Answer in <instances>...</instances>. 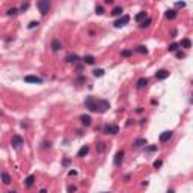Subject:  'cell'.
I'll return each instance as SVG.
<instances>
[{
	"instance_id": "35",
	"label": "cell",
	"mask_w": 193,
	"mask_h": 193,
	"mask_svg": "<svg viewBox=\"0 0 193 193\" xmlns=\"http://www.w3.org/2000/svg\"><path fill=\"white\" fill-rule=\"evenodd\" d=\"M27 8H29V5H27V3H26V5H23V6H21V9H23V11H24V9H27Z\"/></svg>"
},
{
	"instance_id": "37",
	"label": "cell",
	"mask_w": 193,
	"mask_h": 193,
	"mask_svg": "<svg viewBox=\"0 0 193 193\" xmlns=\"http://www.w3.org/2000/svg\"><path fill=\"white\" fill-rule=\"evenodd\" d=\"M9 193H15V192H9Z\"/></svg>"
},
{
	"instance_id": "16",
	"label": "cell",
	"mask_w": 193,
	"mask_h": 193,
	"mask_svg": "<svg viewBox=\"0 0 193 193\" xmlns=\"http://www.w3.org/2000/svg\"><path fill=\"white\" fill-rule=\"evenodd\" d=\"M146 85H148V78H140V80L137 82V89H143Z\"/></svg>"
},
{
	"instance_id": "7",
	"label": "cell",
	"mask_w": 193,
	"mask_h": 193,
	"mask_svg": "<svg viewBox=\"0 0 193 193\" xmlns=\"http://www.w3.org/2000/svg\"><path fill=\"white\" fill-rule=\"evenodd\" d=\"M24 82L26 83H35V85L38 83L39 85V83H42V78L41 77H36V76H26L24 77Z\"/></svg>"
},
{
	"instance_id": "27",
	"label": "cell",
	"mask_w": 193,
	"mask_h": 193,
	"mask_svg": "<svg viewBox=\"0 0 193 193\" xmlns=\"http://www.w3.org/2000/svg\"><path fill=\"white\" fill-rule=\"evenodd\" d=\"M133 55V50H124L122 53H121V56H124V57H128V56H131Z\"/></svg>"
},
{
	"instance_id": "38",
	"label": "cell",
	"mask_w": 193,
	"mask_h": 193,
	"mask_svg": "<svg viewBox=\"0 0 193 193\" xmlns=\"http://www.w3.org/2000/svg\"><path fill=\"white\" fill-rule=\"evenodd\" d=\"M104 193H107V192H104Z\"/></svg>"
},
{
	"instance_id": "2",
	"label": "cell",
	"mask_w": 193,
	"mask_h": 193,
	"mask_svg": "<svg viewBox=\"0 0 193 193\" xmlns=\"http://www.w3.org/2000/svg\"><path fill=\"white\" fill-rule=\"evenodd\" d=\"M36 6H38L39 12H41L42 15H45L48 12V9H50V2H48V0H41V2L36 3Z\"/></svg>"
},
{
	"instance_id": "4",
	"label": "cell",
	"mask_w": 193,
	"mask_h": 193,
	"mask_svg": "<svg viewBox=\"0 0 193 193\" xmlns=\"http://www.w3.org/2000/svg\"><path fill=\"white\" fill-rule=\"evenodd\" d=\"M128 21H130V15H122L121 18H118L113 24H115V27H124Z\"/></svg>"
},
{
	"instance_id": "29",
	"label": "cell",
	"mask_w": 193,
	"mask_h": 193,
	"mask_svg": "<svg viewBox=\"0 0 193 193\" xmlns=\"http://www.w3.org/2000/svg\"><path fill=\"white\" fill-rule=\"evenodd\" d=\"M38 24H39L38 21H30V23H29V29H33V27H38Z\"/></svg>"
},
{
	"instance_id": "23",
	"label": "cell",
	"mask_w": 193,
	"mask_h": 193,
	"mask_svg": "<svg viewBox=\"0 0 193 193\" xmlns=\"http://www.w3.org/2000/svg\"><path fill=\"white\" fill-rule=\"evenodd\" d=\"M137 53H142V55H146L148 53V50H146V47H143V45H139V47L136 48Z\"/></svg>"
},
{
	"instance_id": "31",
	"label": "cell",
	"mask_w": 193,
	"mask_h": 193,
	"mask_svg": "<svg viewBox=\"0 0 193 193\" xmlns=\"http://www.w3.org/2000/svg\"><path fill=\"white\" fill-rule=\"evenodd\" d=\"M17 11H18L17 8H12V9H9V11H8V15H15V14H17Z\"/></svg>"
},
{
	"instance_id": "34",
	"label": "cell",
	"mask_w": 193,
	"mask_h": 193,
	"mask_svg": "<svg viewBox=\"0 0 193 193\" xmlns=\"http://www.w3.org/2000/svg\"><path fill=\"white\" fill-rule=\"evenodd\" d=\"M175 6H177V8H184L185 3L184 2H178V3H175Z\"/></svg>"
},
{
	"instance_id": "8",
	"label": "cell",
	"mask_w": 193,
	"mask_h": 193,
	"mask_svg": "<svg viewBox=\"0 0 193 193\" xmlns=\"http://www.w3.org/2000/svg\"><path fill=\"white\" fill-rule=\"evenodd\" d=\"M122 158H124V151H118L115 158H113V164H115V166H121Z\"/></svg>"
},
{
	"instance_id": "21",
	"label": "cell",
	"mask_w": 193,
	"mask_h": 193,
	"mask_svg": "<svg viewBox=\"0 0 193 193\" xmlns=\"http://www.w3.org/2000/svg\"><path fill=\"white\" fill-rule=\"evenodd\" d=\"M2 178H3V183L5 184H9L11 183V177L6 174V172H2Z\"/></svg>"
},
{
	"instance_id": "24",
	"label": "cell",
	"mask_w": 193,
	"mask_h": 193,
	"mask_svg": "<svg viewBox=\"0 0 193 193\" xmlns=\"http://www.w3.org/2000/svg\"><path fill=\"white\" fill-rule=\"evenodd\" d=\"M66 61H68V62H72V63H76V62H77V61H78V57H77V56H76V55H72V56H71V55H70V56H68V57H66Z\"/></svg>"
},
{
	"instance_id": "19",
	"label": "cell",
	"mask_w": 193,
	"mask_h": 193,
	"mask_svg": "<svg viewBox=\"0 0 193 193\" xmlns=\"http://www.w3.org/2000/svg\"><path fill=\"white\" fill-rule=\"evenodd\" d=\"M181 47H184V48H190V47H192L190 39H187V38H185V39H183V41H181Z\"/></svg>"
},
{
	"instance_id": "13",
	"label": "cell",
	"mask_w": 193,
	"mask_h": 193,
	"mask_svg": "<svg viewBox=\"0 0 193 193\" xmlns=\"http://www.w3.org/2000/svg\"><path fill=\"white\" fill-rule=\"evenodd\" d=\"M61 47H62V44H61V41H59V39H53V41H51V48H53V51H57Z\"/></svg>"
},
{
	"instance_id": "28",
	"label": "cell",
	"mask_w": 193,
	"mask_h": 193,
	"mask_svg": "<svg viewBox=\"0 0 193 193\" xmlns=\"http://www.w3.org/2000/svg\"><path fill=\"white\" fill-rule=\"evenodd\" d=\"M149 24H151V20H149V18H146L145 21H143V23L140 24V27H142V29H143V27H148Z\"/></svg>"
},
{
	"instance_id": "9",
	"label": "cell",
	"mask_w": 193,
	"mask_h": 193,
	"mask_svg": "<svg viewBox=\"0 0 193 193\" xmlns=\"http://www.w3.org/2000/svg\"><path fill=\"white\" fill-rule=\"evenodd\" d=\"M168 77H169V71H166V70H160V71L155 72L157 80H164V78H168Z\"/></svg>"
},
{
	"instance_id": "6",
	"label": "cell",
	"mask_w": 193,
	"mask_h": 193,
	"mask_svg": "<svg viewBox=\"0 0 193 193\" xmlns=\"http://www.w3.org/2000/svg\"><path fill=\"white\" fill-rule=\"evenodd\" d=\"M109 107H110L109 101H106V100H98V112L100 113H104Z\"/></svg>"
},
{
	"instance_id": "36",
	"label": "cell",
	"mask_w": 193,
	"mask_h": 193,
	"mask_svg": "<svg viewBox=\"0 0 193 193\" xmlns=\"http://www.w3.org/2000/svg\"><path fill=\"white\" fill-rule=\"evenodd\" d=\"M168 193H175L174 190H168Z\"/></svg>"
},
{
	"instance_id": "10",
	"label": "cell",
	"mask_w": 193,
	"mask_h": 193,
	"mask_svg": "<svg viewBox=\"0 0 193 193\" xmlns=\"http://www.w3.org/2000/svg\"><path fill=\"white\" fill-rule=\"evenodd\" d=\"M170 137H172V131H163L160 134V142L164 143V142H168Z\"/></svg>"
},
{
	"instance_id": "5",
	"label": "cell",
	"mask_w": 193,
	"mask_h": 193,
	"mask_svg": "<svg viewBox=\"0 0 193 193\" xmlns=\"http://www.w3.org/2000/svg\"><path fill=\"white\" fill-rule=\"evenodd\" d=\"M104 133L106 134H116V133H119V127L118 125H113V124H109L104 127Z\"/></svg>"
},
{
	"instance_id": "15",
	"label": "cell",
	"mask_w": 193,
	"mask_h": 193,
	"mask_svg": "<svg viewBox=\"0 0 193 193\" xmlns=\"http://www.w3.org/2000/svg\"><path fill=\"white\" fill-rule=\"evenodd\" d=\"M33 181H35V177H33V175H29L27 178H26V181H24V185H26V187H32V185H33Z\"/></svg>"
},
{
	"instance_id": "33",
	"label": "cell",
	"mask_w": 193,
	"mask_h": 193,
	"mask_svg": "<svg viewBox=\"0 0 193 193\" xmlns=\"http://www.w3.org/2000/svg\"><path fill=\"white\" fill-rule=\"evenodd\" d=\"M98 151H100V152H103V151H104V143H103V142H100V143H98Z\"/></svg>"
},
{
	"instance_id": "32",
	"label": "cell",
	"mask_w": 193,
	"mask_h": 193,
	"mask_svg": "<svg viewBox=\"0 0 193 193\" xmlns=\"http://www.w3.org/2000/svg\"><path fill=\"white\" fill-rule=\"evenodd\" d=\"M162 164H163V163H162V160H155V162H154V168H155V169H158Z\"/></svg>"
},
{
	"instance_id": "22",
	"label": "cell",
	"mask_w": 193,
	"mask_h": 193,
	"mask_svg": "<svg viewBox=\"0 0 193 193\" xmlns=\"http://www.w3.org/2000/svg\"><path fill=\"white\" fill-rule=\"evenodd\" d=\"M121 12H122V8H121V6H118V8H115V9L112 11V15L118 17V15H121Z\"/></svg>"
},
{
	"instance_id": "26",
	"label": "cell",
	"mask_w": 193,
	"mask_h": 193,
	"mask_svg": "<svg viewBox=\"0 0 193 193\" xmlns=\"http://www.w3.org/2000/svg\"><path fill=\"white\" fill-rule=\"evenodd\" d=\"M178 47H179V45H178L177 42H174V44H170L168 48H169V51H177V50H178Z\"/></svg>"
},
{
	"instance_id": "3",
	"label": "cell",
	"mask_w": 193,
	"mask_h": 193,
	"mask_svg": "<svg viewBox=\"0 0 193 193\" xmlns=\"http://www.w3.org/2000/svg\"><path fill=\"white\" fill-rule=\"evenodd\" d=\"M11 143H12V146H14L15 149H20L21 146L24 145V140L21 137H20L18 134H15V136H12V140H11Z\"/></svg>"
},
{
	"instance_id": "30",
	"label": "cell",
	"mask_w": 193,
	"mask_h": 193,
	"mask_svg": "<svg viewBox=\"0 0 193 193\" xmlns=\"http://www.w3.org/2000/svg\"><path fill=\"white\" fill-rule=\"evenodd\" d=\"M95 12H97V14H98V15H101V14H103V12H104V9L101 8V6H97V8H95Z\"/></svg>"
},
{
	"instance_id": "14",
	"label": "cell",
	"mask_w": 193,
	"mask_h": 193,
	"mask_svg": "<svg viewBox=\"0 0 193 193\" xmlns=\"http://www.w3.org/2000/svg\"><path fill=\"white\" fill-rule=\"evenodd\" d=\"M177 17V11L175 9H168L166 11V18L168 20H174Z\"/></svg>"
},
{
	"instance_id": "12",
	"label": "cell",
	"mask_w": 193,
	"mask_h": 193,
	"mask_svg": "<svg viewBox=\"0 0 193 193\" xmlns=\"http://www.w3.org/2000/svg\"><path fill=\"white\" fill-rule=\"evenodd\" d=\"M145 18H146V12H145V11H140V12H139V14L134 17V20H136L137 23H143Z\"/></svg>"
},
{
	"instance_id": "18",
	"label": "cell",
	"mask_w": 193,
	"mask_h": 193,
	"mask_svg": "<svg viewBox=\"0 0 193 193\" xmlns=\"http://www.w3.org/2000/svg\"><path fill=\"white\" fill-rule=\"evenodd\" d=\"M83 61H85L86 63H89V65H92V63H94V62H95V57H94V56H91V55H88V56H85V57H83Z\"/></svg>"
},
{
	"instance_id": "25",
	"label": "cell",
	"mask_w": 193,
	"mask_h": 193,
	"mask_svg": "<svg viewBox=\"0 0 193 193\" xmlns=\"http://www.w3.org/2000/svg\"><path fill=\"white\" fill-rule=\"evenodd\" d=\"M104 76V70H95L94 71V77H103Z\"/></svg>"
},
{
	"instance_id": "11",
	"label": "cell",
	"mask_w": 193,
	"mask_h": 193,
	"mask_svg": "<svg viewBox=\"0 0 193 193\" xmlns=\"http://www.w3.org/2000/svg\"><path fill=\"white\" fill-rule=\"evenodd\" d=\"M88 152H89V146L88 145H85V146H82V148L80 149H78V152H77V157H85L86 154H88Z\"/></svg>"
},
{
	"instance_id": "17",
	"label": "cell",
	"mask_w": 193,
	"mask_h": 193,
	"mask_svg": "<svg viewBox=\"0 0 193 193\" xmlns=\"http://www.w3.org/2000/svg\"><path fill=\"white\" fill-rule=\"evenodd\" d=\"M80 121H82V124H83V125H91V118H89L88 115L80 116Z\"/></svg>"
},
{
	"instance_id": "1",
	"label": "cell",
	"mask_w": 193,
	"mask_h": 193,
	"mask_svg": "<svg viewBox=\"0 0 193 193\" xmlns=\"http://www.w3.org/2000/svg\"><path fill=\"white\" fill-rule=\"evenodd\" d=\"M85 106L88 107L91 112H98V100L94 97H88L85 100Z\"/></svg>"
},
{
	"instance_id": "20",
	"label": "cell",
	"mask_w": 193,
	"mask_h": 193,
	"mask_svg": "<svg viewBox=\"0 0 193 193\" xmlns=\"http://www.w3.org/2000/svg\"><path fill=\"white\" fill-rule=\"evenodd\" d=\"M143 145H146V140H145V139H137V140L134 142V146H136V148H140V146H143Z\"/></svg>"
}]
</instances>
